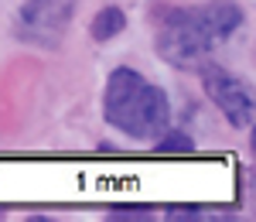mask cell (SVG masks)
<instances>
[{"label":"cell","mask_w":256,"mask_h":222,"mask_svg":"<svg viewBox=\"0 0 256 222\" xmlns=\"http://www.w3.org/2000/svg\"><path fill=\"white\" fill-rule=\"evenodd\" d=\"M79 0H28L18 10V38L38 48H58Z\"/></svg>","instance_id":"3"},{"label":"cell","mask_w":256,"mask_h":222,"mask_svg":"<svg viewBox=\"0 0 256 222\" xmlns=\"http://www.w3.org/2000/svg\"><path fill=\"white\" fill-rule=\"evenodd\" d=\"M154 147H158L160 154H192L195 150V140L188 134H181V130H164Z\"/></svg>","instance_id":"6"},{"label":"cell","mask_w":256,"mask_h":222,"mask_svg":"<svg viewBox=\"0 0 256 222\" xmlns=\"http://www.w3.org/2000/svg\"><path fill=\"white\" fill-rule=\"evenodd\" d=\"M198 68H202V86H205L208 100L218 106V113L236 130L253 126V92H250V86L239 76H232L229 68L212 65V62H202Z\"/></svg>","instance_id":"4"},{"label":"cell","mask_w":256,"mask_h":222,"mask_svg":"<svg viewBox=\"0 0 256 222\" xmlns=\"http://www.w3.org/2000/svg\"><path fill=\"white\" fill-rule=\"evenodd\" d=\"M102 120L134 140H158L171 123L168 92L144 79L137 68L120 65L102 89Z\"/></svg>","instance_id":"2"},{"label":"cell","mask_w":256,"mask_h":222,"mask_svg":"<svg viewBox=\"0 0 256 222\" xmlns=\"http://www.w3.org/2000/svg\"><path fill=\"white\" fill-rule=\"evenodd\" d=\"M242 24H246L242 10L229 0H212V4H198V7H174L160 18L158 55L174 68H198Z\"/></svg>","instance_id":"1"},{"label":"cell","mask_w":256,"mask_h":222,"mask_svg":"<svg viewBox=\"0 0 256 222\" xmlns=\"http://www.w3.org/2000/svg\"><path fill=\"white\" fill-rule=\"evenodd\" d=\"M126 31V14L120 10V7H102L96 18H92V24H89V34H92V41H99V44H106V41H113L116 34H123Z\"/></svg>","instance_id":"5"}]
</instances>
